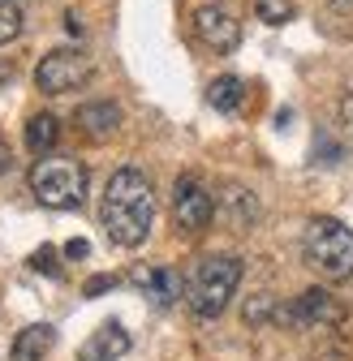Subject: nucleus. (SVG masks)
<instances>
[{
  "label": "nucleus",
  "mask_w": 353,
  "mask_h": 361,
  "mask_svg": "<svg viewBox=\"0 0 353 361\" xmlns=\"http://www.w3.org/2000/svg\"><path fill=\"white\" fill-rule=\"evenodd\" d=\"M100 219H104L112 245L138 250L155 228V185L147 180V172H138V168L112 172L104 202H100Z\"/></svg>",
  "instance_id": "obj_1"
},
{
  "label": "nucleus",
  "mask_w": 353,
  "mask_h": 361,
  "mask_svg": "<svg viewBox=\"0 0 353 361\" xmlns=\"http://www.w3.org/2000/svg\"><path fill=\"white\" fill-rule=\"evenodd\" d=\"M246 276L241 258L233 254H207L194 262L190 280H186V301L198 319H220V314L229 310V301L237 297V284Z\"/></svg>",
  "instance_id": "obj_2"
},
{
  "label": "nucleus",
  "mask_w": 353,
  "mask_h": 361,
  "mask_svg": "<svg viewBox=\"0 0 353 361\" xmlns=\"http://www.w3.org/2000/svg\"><path fill=\"white\" fill-rule=\"evenodd\" d=\"M301 258L315 276L340 284L353 276V228H345L340 219H311L301 233Z\"/></svg>",
  "instance_id": "obj_3"
},
{
  "label": "nucleus",
  "mask_w": 353,
  "mask_h": 361,
  "mask_svg": "<svg viewBox=\"0 0 353 361\" xmlns=\"http://www.w3.org/2000/svg\"><path fill=\"white\" fill-rule=\"evenodd\" d=\"M30 194L52 207V211H73L86 198V168L69 155H48L30 168Z\"/></svg>",
  "instance_id": "obj_4"
},
{
  "label": "nucleus",
  "mask_w": 353,
  "mask_h": 361,
  "mask_svg": "<svg viewBox=\"0 0 353 361\" xmlns=\"http://www.w3.org/2000/svg\"><path fill=\"white\" fill-rule=\"evenodd\" d=\"M91 78H95V61L78 48H52L35 65V86L43 95H69V90H82Z\"/></svg>",
  "instance_id": "obj_5"
},
{
  "label": "nucleus",
  "mask_w": 353,
  "mask_h": 361,
  "mask_svg": "<svg viewBox=\"0 0 353 361\" xmlns=\"http://www.w3.org/2000/svg\"><path fill=\"white\" fill-rule=\"evenodd\" d=\"M172 219H176V228L181 233H203L207 224L215 219V198L207 194V185L198 176H176V185H172Z\"/></svg>",
  "instance_id": "obj_6"
},
{
  "label": "nucleus",
  "mask_w": 353,
  "mask_h": 361,
  "mask_svg": "<svg viewBox=\"0 0 353 361\" xmlns=\"http://www.w3.org/2000/svg\"><path fill=\"white\" fill-rule=\"evenodd\" d=\"M280 323H293L301 331H328L345 323V305L328 288H306L289 310H280Z\"/></svg>",
  "instance_id": "obj_7"
},
{
  "label": "nucleus",
  "mask_w": 353,
  "mask_h": 361,
  "mask_svg": "<svg viewBox=\"0 0 353 361\" xmlns=\"http://www.w3.org/2000/svg\"><path fill=\"white\" fill-rule=\"evenodd\" d=\"M194 35L203 48L211 52H233L241 43V22L229 5H220V0H207V5L194 9Z\"/></svg>",
  "instance_id": "obj_8"
},
{
  "label": "nucleus",
  "mask_w": 353,
  "mask_h": 361,
  "mask_svg": "<svg viewBox=\"0 0 353 361\" xmlns=\"http://www.w3.org/2000/svg\"><path fill=\"white\" fill-rule=\"evenodd\" d=\"M129 284H134L151 305H160V310H168L176 297H186V280L176 276L172 267H151V262H143V267L129 271Z\"/></svg>",
  "instance_id": "obj_9"
},
{
  "label": "nucleus",
  "mask_w": 353,
  "mask_h": 361,
  "mask_svg": "<svg viewBox=\"0 0 353 361\" xmlns=\"http://www.w3.org/2000/svg\"><path fill=\"white\" fill-rule=\"evenodd\" d=\"M121 108L112 104V99H95V104H82L78 112H73V125H78V133L86 142H108V138H116V129H121Z\"/></svg>",
  "instance_id": "obj_10"
},
{
  "label": "nucleus",
  "mask_w": 353,
  "mask_h": 361,
  "mask_svg": "<svg viewBox=\"0 0 353 361\" xmlns=\"http://www.w3.org/2000/svg\"><path fill=\"white\" fill-rule=\"evenodd\" d=\"M215 215L225 219V228L233 233H250L258 224V198L246 190V185H225L215 198Z\"/></svg>",
  "instance_id": "obj_11"
},
{
  "label": "nucleus",
  "mask_w": 353,
  "mask_h": 361,
  "mask_svg": "<svg viewBox=\"0 0 353 361\" xmlns=\"http://www.w3.org/2000/svg\"><path fill=\"white\" fill-rule=\"evenodd\" d=\"M129 344L134 340H129V331L121 323H104L91 340L78 348V361H121L129 353Z\"/></svg>",
  "instance_id": "obj_12"
},
{
  "label": "nucleus",
  "mask_w": 353,
  "mask_h": 361,
  "mask_svg": "<svg viewBox=\"0 0 353 361\" xmlns=\"http://www.w3.org/2000/svg\"><path fill=\"white\" fill-rule=\"evenodd\" d=\"M52 344H56V327L30 323V327L18 331V340H13V361H43Z\"/></svg>",
  "instance_id": "obj_13"
},
{
  "label": "nucleus",
  "mask_w": 353,
  "mask_h": 361,
  "mask_svg": "<svg viewBox=\"0 0 353 361\" xmlns=\"http://www.w3.org/2000/svg\"><path fill=\"white\" fill-rule=\"evenodd\" d=\"M315 22L328 39H353V0H319Z\"/></svg>",
  "instance_id": "obj_14"
},
{
  "label": "nucleus",
  "mask_w": 353,
  "mask_h": 361,
  "mask_svg": "<svg viewBox=\"0 0 353 361\" xmlns=\"http://www.w3.org/2000/svg\"><path fill=\"white\" fill-rule=\"evenodd\" d=\"M61 142V121L52 112H35L26 121V151L35 155H52V147Z\"/></svg>",
  "instance_id": "obj_15"
},
{
  "label": "nucleus",
  "mask_w": 353,
  "mask_h": 361,
  "mask_svg": "<svg viewBox=\"0 0 353 361\" xmlns=\"http://www.w3.org/2000/svg\"><path fill=\"white\" fill-rule=\"evenodd\" d=\"M207 104H211L215 112H237V108L246 104V82H241V78H233V73L215 78V82L207 86Z\"/></svg>",
  "instance_id": "obj_16"
},
{
  "label": "nucleus",
  "mask_w": 353,
  "mask_h": 361,
  "mask_svg": "<svg viewBox=\"0 0 353 361\" xmlns=\"http://www.w3.org/2000/svg\"><path fill=\"white\" fill-rule=\"evenodd\" d=\"M254 13L268 26H285L293 18V0H254Z\"/></svg>",
  "instance_id": "obj_17"
},
{
  "label": "nucleus",
  "mask_w": 353,
  "mask_h": 361,
  "mask_svg": "<svg viewBox=\"0 0 353 361\" xmlns=\"http://www.w3.org/2000/svg\"><path fill=\"white\" fill-rule=\"evenodd\" d=\"M22 35V9L13 0H0V43H13Z\"/></svg>",
  "instance_id": "obj_18"
},
{
  "label": "nucleus",
  "mask_w": 353,
  "mask_h": 361,
  "mask_svg": "<svg viewBox=\"0 0 353 361\" xmlns=\"http://www.w3.org/2000/svg\"><path fill=\"white\" fill-rule=\"evenodd\" d=\"M268 319H280V305H276V297H268V293H258L250 305H246V323L254 327V323H268Z\"/></svg>",
  "instance_id": "obj_19"
},
{
  "label": "nucleus",
  "mask_w": 353,
  "mask_h": 361,
  "mask_svg": "<svg viewBox=\"0 0 353 361\" xmlns=\"http://www.w3.org/2000/svg\"><path fill=\"white\" fill-rule=\"evenodd\" d=\"M30 267H35V271H43V276H61V254H56L52 245H43V250H35V254H30Z\"/></svg>",
  "instance_id": "obj_20"
},
{
  "label": "nucleus",
  "mask_w": 353,
  "mask_h": 361,
  "mask_svg": "<svg viewBox=\"0 0 353 361\" xmlns=\"http://www.w3.org/2000/svg\"><path fill=\"white\" fill-rule=\"evenodd\" d=\"M108 288H116V276H100V280H91V284H86V297H100V293H108Z\"/></svg>",
  "instance_id": "obj_21"
},
{
  "label": "nucleus",
  "mask_w": 353,
  "mask_h": 361,
  "mask_svg": "<svg viewBox=\"0 0 353 361\" xmlns=\"http://www.w3.org/2000/svg\"><path fill=\"white\" fill-rule=\"evenodd\" d=\"M340 125H345V129L353 133V90H349V95L340 99Z\"/></svg>",
  "instance_id": "obj_22"
},
{
  "label": "nucleus",
  "mask_w": 353,
  "mask_h": 361,
  "mask_svg": "<svg viewBox=\"0 0 353 361\" xmlns=\"http://www.w3.org/2000/svg\"><path fill=\"white\" fill-rule=\"evenodd\" d=\"M65 254H69V258H86V254H91V245H86V241H69Z\"/></svg>",
  "instance_id": "obj_23"
},
{
  "label": "nucleus",
  "mask_w": 353,
  "mask_h": 361,
  "mask_svg": "<svg viewBox=\"0 0 353 361\" xmlns=\"http://www.w3.org/2000/svg\"><path fill=\"white\" fill-rule=\"evenodd\" d=\"M9 164H13V155H9V147H5V142H0V176L9 172Z\"/></svg>",
  "instance_id": "obj_24"
},
{
  "label": "nucleus",
  "mask_w": 353,
  "mask_h": 361,
  "mask_svg": "<svg viewBox=\"0 0 353 361\" xmlns=\"http://www.w3.org/2000/svg\"><path fill=\"white\" fill-rule=\"evenodd\" d=\"M13 78V65H5V61H0V82H9Z\"/></svg>",
  "instance_id": "obj_25"
}]
</instances>
